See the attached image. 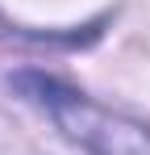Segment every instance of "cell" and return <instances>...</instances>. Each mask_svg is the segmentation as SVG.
I'll return each instance as SVG.
<instances>
[{"label": "cell", "instance_id": "cell-1", "mask_svg": "<svg viewBox=\"0 0 150 155\" xmlns=\"http://www.w3.org/2000/svg\"><path fill=\"white\" fill-rule=\"evenodd\" d=\"M8 84L29 105H38L63 130V138H71L88 155H150V126L125 113H113L108 105H96L92 97H83L63 80L46 71H17Z\"/></svg>", "mask_w": 150, "mask_h": 155}]
</instances>
